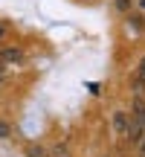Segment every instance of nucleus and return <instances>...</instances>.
I'll use <instances>...</instances> for the list:
<instances>
[{
	"instance_id": "f257e3e1",
	"label": "nucleus",
	"mask_w": 145,
	"mask_h": 157,
	"mask_svg": "<svg viewBox=\"0 0 145 157\" xmlns=\"http://www.w3.org/2000/svg\"><path fill=\"white\" fill-rule=\"evenodd\" d=\"M0 61L3 64H20L23 61V50L20 47H6V50H0Z\"/></svg>"
},
{
	"instance_id": "f03ea898",
	"label": "nucleus",
	"mask_w": 145,
	"mask_h": 157,
	"mask_svg": "<svg viewBox=\"0 0 145 157\" xmlns=\"http://www.w3.org/2000/svg\"><path fill=\"white\" fill-rule=\"evenodd\" d=\"M125 137H128V140L136 146V143H139L142 137H145V128H142L139 122H136V119H131V122H128V131H125Z\"/></svg>"
},
{
	"instance_id": "7ed1b4c3",
	"label": "nucleus",
	"mask_w": 145,
	"mask_h": 157,
	"mask_svg": "<svg viewBox=\"0 0 145 157\" xmlns=\"http://www.w3.org/2000/svg\"><path fill=\"white\" fill-rule=\"evenodd\" d=\"M128 122H131L128 113H122V111L113 113V131H116V134H125V131H128Z\"/></svg>"
},
{
	"instance_id": "20e7f679",
	"label": "nucleus",
	"mask_w": 145,
	"mask_h": 157,
	"mask_svg": "<svg viewBox=\"0 0 145 157\" xmlns=\"http://www.w3.org/2000/svg\"><path fill=\"white\" fill-rule=\"evenodd\" d=\"M128 26L136 29V35L145 32V17H142V12H128Z\"/></svg>"
},
{
	"instance_id": "39448f33",
	"label": "nucleus",
	"mask_w": 145,
	"mask_h": 157,
	"mask_svg": "<svg viewBox=\"0 0 145 157\" xmlns=\"http://www.w3.org/2000/svg\"><path fill=\"white\" fill-rule=\"evenodd\" d=\"M131 119H136V122L145 128V102H142V99L134 102V108H131Z\"/></svg>"
},
{
	"instance_id": "423d86ee",
	"label": "nucleus",
	"mask_w": 145,
	"mask_h": 157,
	"mask_svg": "<svg viewBox=\"0 0 145 157\" xmlns=\"http://www.w3.org/2000/svg\"><path fill=\"white\" fill-rule=\"evenodd\" d=\"M113 6H116V9L122 12V15H128V12L134 9V0H113Z\"/></svg>"
},
{
	"instance_id": "0eeeda50",
	"label": "nucleus",
	"mask_w": 145,
	"mask_h": 157,
	"mask_svg": "<svg viewBox=\"0 0 145 157\" xmlns=\"http://www.w3.org/2000/svg\"><path fill=\"white\" fill-rule=\"evenodd\" d=\"M136 78H142V82H145V58L139 61V67H136Z\"/></svg>"
},
{
	"instance_id": "6e6552de",
	"label": "nucleus",
	"mask_w": 145,
	"mask_h": 157,
	"mask_svg": "<svg viewBox=\"0 0 145 157\" xmlns=\"http://www.w3.org/2000/svg\"><path fill=\"white\" fill-rule=\"evenodd\" d=\"M136 151H139V157H145V137H142L139 143H136Z\"/></svg>"
},
{
	"instance_id": "1a4fd4ad",
	"label": "nucleus",
	"mask_w": 145,
	"mask_h": 157,
	"mask_svg": "<svg viewBox=\"0 0 145 157\" xmlns=\"http://www.w3.org/2000/svg\"><path fill=\"white\" fill-rule=\"evenodd\" d=\"M0 137H9V125H6L3 119H0Z\"/></svg>"
},
{
	"instance_id": "9d476101",
	"label": "nucleus",
	"mask_w": 145,
	"mask_h": 157,
	"mask_svg": "<svg viewBox=\"0 0 145 157\" xmlns=\"http://www.w3.org/2000/svg\"><path fill=\"white\" fill-rule=\"evenodd\" d=\"M136 12H142V15H145V0H136Z\"/></svg>"
},
{
	"instance_id": "9b49d317",
	"label": "nucleus",
	"mask_w": 145,
	"mask_h": 157,
	"mask_svg": "<svg viewBox=\"0 0 145 157\" xmlns=\"http://www.w3.org/2000/svg\"><path fill=\"white\" fill-rule=\"evenodd\" d=\"M6 38V23H0V41Z\"/></svg>"
},
{
	"instance_id": "f8f14e48",
	"label": "nucleus",
	"mask_w": 145,
	"mask_h": 157,
	"mask_svg": "<svg viewBox=\"0 0 145 157\" xmlns=\"http://www.w3.org/2000/svg\"><path fill=\"white\" fill-rule=\"evenodd\" d=\"M3 73H6V64L0 61V82H3Z\"/></svg>"
}]
</instances>
